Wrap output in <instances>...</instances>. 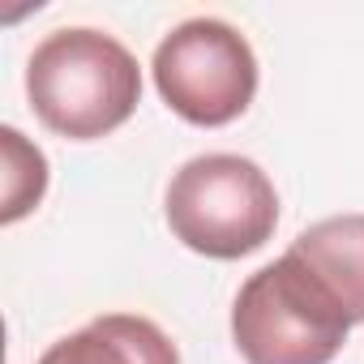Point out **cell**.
Returning a JSON list of instances; mask_svg holds the SVG:
<instances>
[{
    "label": "cell",
    "instance_id": "7",
    "mask_svg": "<svg viewBox=\"0 0 364 364\" xmlns=\"http://www.w3.org/2000/svg\"><path fill=\"white\" fill-rule=\"evenodd\" d=\"M0 146H5V210H0V223H18L48 193V159L14 124L0 129Z\"/></svg>",
    "mask_w": 364,
    "mask_h": 364
},
{
    "label": "cell",
    "instance_id": "2",
    "mask_svg": "<svg viewBox=\"0 0 364 364\" xmlns=\"http://www.w3.org/2000/svg\"><path fill=\"white\" fill-rule=\"evenodd\" d=\"M347 334V309L291 253L253 270L232 304V343L245 364H330Z\"/></svg>",
    "mask_w": 364,
    "mask_h": 364
},
{
    "label": "cell",
    "instance_id": "6",
    "mask_svg": "<svg viewBox=\"0 0 364 364\" xmlns=\"http://www.w3.org/2000/svg\"><path fill=\"white\" fill-rule=\"evenodd\" d=\"M287 253L326 283V291L347 309L351 326L364 321V215H330L304 228Z\"/></svg>",
    "mask_w": 364,
    "mask_h": 364
},
{
    "label": "cell",
    "instance_id": "3",
    "mask_svg": "<svg viewBox=\"0 0 364 364\" xmlns=\"http://www.w3.org/2000/svg\"><path fill=\"white\" fill-rule=\"evenodd\" d=\"M163 215L185 249L236 262L274 236L279 193L274 180L245 154H198L171 176Z\"/></svg>",
    "mask_w": 364,
    "mask_h": 364
},
{
    "label": "cell",
    "instance_id": "4",
    "mask_svg": "<svg viewBox=\"0 0 364 364\" xmlns=\"http://www.w3.org/2000/svg\"><path fill=\"white\" fill-rule=\"evenodd\" d=\"M163 103L198 129L240 120L257 95V56L223 18H189L163 35L150 60Z\"/></svg>",
    "mask_w": 364,
    "mask_h": 364
},
{
    "label": "cell",
    "instance_id": "5",
    "mask_svg": "<svg viewBox=\"0 0 364 364\" xmlns=\"http://www.w3.org/2000/svg\"><path fill=\"white\" fill-rule=\"evenodd\" d=\"M35 364H180V351L150 317L103 313L56 338Z\"/></svg>",
    "mask_w": 364,
    "mask_h": 364
},
{
    "label": "cell",
    "instance_id": "1",
    "mask_svg": "<svg viewBox=\"0 0 364 364\" xmlns=\"http://www.w3.org/2000/svg\"><path fill=\"white\" fill-rule=\"evenodd\" d=\"M26 99L52 133L95 141L137 112L141 69L137 56L103 31H52L26 60Z\"/></svg>",
    "mask_w": 364,
    "mask_h": 364
}]
</instances>
